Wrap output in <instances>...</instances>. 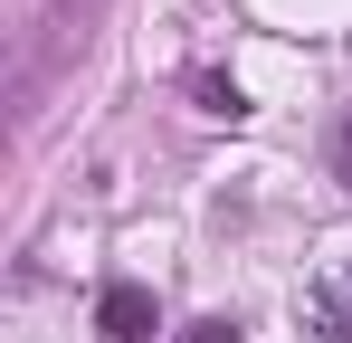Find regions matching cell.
<instances>
[{"label":"cell","mask_w":352,"mask_h":343,"mask_svg":"<svg viewBox=\"0 0 352 343\" xmlns=\"http://www.w3.org/2000/svg\"><path fill=\"white\" fill-rule=\"evenodd\" d=\"M305 324H314L324 343H352V258L314 267V286H305Z\"/></svg>","instance_id":"6da1fadb"},{"label":"cell","mask_w":352,"mask_h":343,"mask_svg":"<svg viewBox=\"0 0 352 343\" xmlns=\"http://www.w3.org/2000/svg\"><path fill=\"white\" fill-rule=\"evenodd\" d=\"M96 334L105 343H153V295L143 286H105L96 295Z\"/></svg>","instance_id":"7a4b0ae2"},{"label":"cell","mask_w":352,"mask_h":343,"mask_svg":"<svg viewBox=\"0 0 352 343\" xmlns=\"http://www.w3.org/2000/svg\"><path fill=\"white\" fill-rule=\"evenodd\" d=\"M200 105H210V114H229V124H238V114H248V96H238L229 76H200Z\"/></svg>","instance_id":"3957f363"},{"label":"cell","mask_w":352,"mask_h":343,"mask_svg":"<svg viewBox=\"0 0 352 343\" xmlns=\"http://www.w3.org/2000/svg\"><path fill=\"white\" fill-rule=\"evenodd\" d=\"M333 181H343V191H352V114H343V124H333Z\"/></svg>","instance_id":"277c9868"},{"label":"cell","mask_w":352,"mask_h":343,"mask_svg":"<svg viewBox=\"0 0 352 343\" xmlns=\"http://www.w3.org/2000/svg\"><path fill=\"white\" fill-rule=\"evenodd\" d=\"M181 343H238V324H229V315H210V324H190Z\"/></svg>","instance_id":"5b68a950"}]
</instances>
